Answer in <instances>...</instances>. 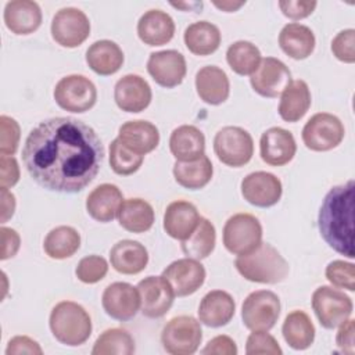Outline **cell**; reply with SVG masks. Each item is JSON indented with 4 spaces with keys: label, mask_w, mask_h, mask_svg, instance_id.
Masks as SVG:
<instances>
[{
    "label": "cell",
    "mask_w": 355,
    "mask_h": 355,
    "mask_svg": "<svg viewBox=\"0 0 355 355\" xmlns=\"http://www.w3.org/2000/svg\"><path fill=\"white\" fill-rule=\"evenodd\" d=\"M161 276L169 283L175 297H187L204 284L207 273L198 259L186 257L169 263Z\"/></svg>",
    "instance_id": "cell-13"
},
{
    "label": "cell",
    "mask_w": 355,
    "mask_h": 355,
    "mask_svg": "<svg viewBox=\"0 0 355 355\" xmlns=\"http://www.w3.org/2000/svg\"><path fill=\"white\" fill-rule=\"evenodd\" d=\"M90 35L87 15L75 7H65L55 12L51 21V36L62 47L80 46Z\"/></svg>",
    "instance_id": "cell-12"
},
{
    "label": "cell",
    "mask_w": 355,
    "mask_h": 355,
    "mask_svg": "<svg viewBox=\"0 0 355 355\" xmlns=\"http://www.w3.org/2000/svg\"><path fill=\"white\" fill-rule=\"evenodd\" d=\"M135 352V340L123 329H108L103 331L92 349L93 355H130Z\"/></svg>",
    "instance_id": "cell-40"
},
{
    "label": "cell",
    "mask_w": 355,
    "mask_h": 355,
    "mask_svg": "<svg viewBox=\"0 0 355 355\" xmlns=\"http://www.w3.org/2000/svg\"><path fill=\"white\" fill-rule=\"evenodd\" d=\"M202 340L200 320L189 315L172 318L162 329L161 343L171 355H191Z\"/></svg>",
    "instance_id": "cell-5"
},
{
    "label": "cell",
    "mask_w": 355,
    "mask_h": 355,
    "mask_svg": "<svg viewBox=\"0 0 355 355\" xmlns=\"http://www.w3.org/2000/svg\"><path fill=\"white\" fill-rule=\"evenodd\" d=\"M315 35L306 25L291 22L279 33V46L290 58L305 60L315 50Z\"/></svg>",
    "instance_id": "cell-31"
},
{
    "label": "cell",
    "mask_w": 355,
    "mask_h": 355,
    "mask_svg": "<svg viewBox=\"0 0 355 355\" xmlns=\"http://www.w3.org/2000/svg\"><path fill=\"white\" fill-rule=\"evenodd\" d=\"M204 355H236L237 345L229 336H216L207 343L201 351Z\"/></svg>",
    "instance_id": "cell-50"
},
{
    "label": "cell",
    "mask_w": 355,
    "mask_h": 355,
    "mask_svg": "<svg viewBox=\"0 0 355 355\" xmlns=\"http://www.w3.org/2000/svg\"><path fill=\"white\" fill-rule=\"evenodd\" d=\"M220 31L208 21H197L184 31L183 40L190 53L196 55H209L220 46Z\"/></svg>",
    "instance_id": "cell-34"
},
{
    "label": "cell",
    "mask_w": 355,
    "mask_h": 355,
    "mask_svg": "<svg viewBox=\"0 0 355 355\" xmlns=\"http://www.w3.org/2000/svg\"><path fill=\"white\" fill-rule=\"evenodd\" d=\"M140 311L144 316L157 319L164 316L172 306L175 294L162 276H147L139 282Z\"/></svg>",
    "instance_id": "cell-17"
},
{
    "label": "cell",
    "mask_w": 355,
    "mask_h": 355,
    "mask_svg": "<svg viewBox=\"0 0 355 355\" xmlns=\"http://www.w3.org/2000/svg\"><path fill=\"white\" fill-rule=\"evenodd\" d=\"M103 143L87 123L55 116L42 121L28 135L22 161L31 178L57 193L82 191L98 173Z\"/></svg>",
    "instance_id": "cell-1"
},
{
    "label": "cell",
    "mask_w": 355,
    "mask_h": 355,
    "mask_svg": "<svg viewBox=\"0 0 355 355\" xmlns=\"http://www.w3.org/2000/svg\"><path fill=\"white\" fill-rule=\"evenodd\" d=\"M154 209L143 198L125 200L118 212L119 225L130 233H144L154 225Z\"/></svg>",
    "instance_id": "cell-35"
},
{
    "label": "cell",
    "mask_w": 355,
    "mask_h": 355,
    "mask_svg": "<svg viewBox=\"0 0 355 355\" xmlns=\"http://www.w3.org/2000/svg\"><path fill=\"white\" fill-rule=\"evenodd\" d=\"M123 51L112 40H97L86 51L89 68L101 76H110L118 72L123 64Z\"/></svg>",
    "instance_id": "cell-30"
},
{
    "label": "cell",
    "mask_w": 355,
    "mask_h": 355,
    "mask_svg": "<svg viewBox=\"0 0 355 355\" xmlns=\"http://www.w3.org/2000/svg\"><path fill=\"white\" fill-rule=\"evenodd\" d=\"M169 150L176 161H194L205 154L204 133L193 125L178 126L171 133Z\"/></svg>",
    "instance_id": "cell-29"
},
{
    "label": "cell",
    "mask_w": 355,
    "mask_h": 355,
    "mask_svg": "<svg viewBox=\"0 0 355 355\" xmlns=\"http://www.w3.org/2000/svg\"><path fill=\"white\" fill-rule=\"evenodd\" d=\"M312 309L324 329H336L352 315V300L341 290L320 286L312 294Z\"/></svg>",
    "instance_id": "cell-9"
},
{
    "label": "cell",
    "mask_w": 355,
    "mask_h": 355,
    "mask_svg": "<svg viewBox=\"0 0 355 355\" xmlns=\"http://www.w3.org/2000/svg\"><path fill=\"white\" fill-rule=\"evenodd\" d=\"M318 3L315 0H282L279 1V7L282 10V12L290 18V19H302L309 17L315 8H316Z\"/></svg>",
    "instance_id": "cell-47"
},
{
    "label": "cell",
    "mask_w": 355,
    "mask_h": 355,
    "mask_svg": "<svg viewBox=\"0 0 355 355\" xmlns=\"http://www.w3.org/2000/svg\"><path fill=\"white\" fill-rule=\"evenodd\" d=\"M290 82L291 72L288 67L275 57L262 58L259 67L250 78L252 90L268 98L280 96L283 90L290 85Z\"/></svg>",
    "instance_id": "cell-14"
},
{
    "label": "cell",
    "mask_w": 355,
    "mask_h": 355,
    "mask_svg": "<svg viewBox=\"0 0 355 355\" xmlns=\"http://www.w3.org/2000/svg\"><path fill=\"white\" fill-rule=\"evenodd\" d=\"M338 331L336 336V344L338 349L344 354L354 355L355 352V344H354V319H347L338 326Z\"/></svg>",
    "instance_id": "cell-51"
},
{
    "label": "cell",
    "mask_w": 355,
    "mask_h": 355,
    "mask_svg": "<svg viewBox=\"0 0 355 355\" xmlns=\"http://www.w3.org/2000/svg\"><path fill=\"white\" fill-rule=\"evenodd\" d=\"M108 272L107 261L100 255H89L78 262L75 269L76 277L86 284H94L105 277Z\"/></svg>",
    "instance_id": "cell-42"
},
{
    "label": "cell",
    "mask_w": 355,
    "mask_h": 355,
    "mask_svg": "<svg viewBox=\"0 0 355 355\" xmlns=\"http://www.w3.org/2000/svg\"><path fill=\"white\" fill-rule=\"evenodd\" d=\"M111 266L122 275H137L148 263L147 248L135 240H121L110 251Z\"/></svg>",
    "instance_id": "cell-28"
},
{
    "label": "cell",
    "mask_w": 355,
    "mask_h": 355,
    "mask_svg": "<svg viewBox=\"0 0 355 355\" xmlns=\"http://www.w3.org/2000/svg\"><path fill=\"white\" fill-rule=\"evenodd\" d=\"M196 90L198 97L211 105L225 103L230 93V83L226 72L216 65L202 67L196 73Z\"/></svg>",
    "instance_id": "cell-26"
},
{
    "label": "cell",
    "mask_w": 355,
    "mask_h": 355,
    "mask_svg": "<svg viewBox=\"0 0 355 355\" xmlns=\"http://www.w3.org/2000/svg\"><path fill=\"white\" fill-rule=\"evenodd\" d=\"M80 247V234L72 226H57L51 229L43 241L44 252L53 259L72 257Z\"/></svg>",
    "instance_id": "cell-37"
},
{
    "label": "cell",
    "mask_w": 355,
    "mask_h": 355,
    "mask_svg": "<svg viewBox=\"0 0 355 355\" xmlns=\"http://www.w3.org/2000/svg\"><path fill=\"white\" fill-rule=\"evenodd\" d=\"M262 243V226L259 220L245 212L234 214L223 226V245L234 255H244Z\"/></svg>",
    "instance_id": "cell-6"
},
{
    "label": "cell",
    "mask_w": 355,
    "mask_h": 355,
    "mask_svg": "<svg viewBox=\"0 0 355 355\" xmlns=\"http://www.w3.org/2000/svg\"><path fill=\"white\" fill-rule=\"evenodd\" d=\"M147 72L157 85L172 89L179 86L186 76V60L183 54L176 50L155 51L148 57Z\"/></svg>",
    "instance_id": "cell-18"
},
{
    "label": "cell",
    "mask_w": 355,
    "mask_h": 355,
    "mask_svg": "<svg viewBox=\"0 0 355 355\" xmlns=\"http://www.w3.org/2000/svg\"><path fill=\"white\" fill-rule=\"evenodd\" d=\"M19 180V166L12 155L0 157V187L10 189Z\"/></svg>",
    "instance_id": "cell-49"
},
{
    "label": "cell",
    "mask_w": 355,
    "mask_h": 355,
    "mask_svg": "<svg viewBox=\"0 0 355 355\" xmlns=\"http://www.w3.org/2000/svg\"><path fill=\"white\" fill-rule=\"evenodd\" d=\"M137 35L147 46H162L172 40L175 22L172 17L162 10H148L137 22Z\"/></svg>",
    "instance_id": "cell-25"
},
{
    "label": "cell",
    "mask_w": 355,
    "mask_h": 355,
    "mask_svg": "<svg viewBox=\"0 0 355 355\" xmlns=\"http://www.w3.org/2000/svg\"><path fill=\"white\" fill-rule=\"evenodd\" d=\"M282 348L277 340L268 331H252L245 344L247 355H282Z\"/></svg>",
    "instance_id": "cell-45"
},
{
    "label": "cell",
    "mask_w": 355,
    "mask_h": 355,
    "mask_svg": "<svg viewBox=\"0 0 355 355\" xmlns=\"http://www.w3.org/2000/svg\"><path fill=\"white\" fill-rule=\"evenodd\" d=\"M172 172L179 186L187 190H200L212 179L214 166L211 159L204 154L194 161H176Z\"/></svg>",
    "instance_id": "cell-33"
},
{
    "label": "cell",
    "mask_w": 355,
    "mask_h": 355,
    "mask_svg": "<svg viewBox=\"0 0 355 355\" xmlns=\"http://www.w3.org/2000/svg\"><path fill=\"white\" fill-rule=\"evenodd\" d=\"M172 6L173 7H176V8H183V10H186V8H196V7H200L201 8V6H202V3H191V4H186V3H172Z\"/></svg>",
    "instance_id": "cell-55"
},
{
    "label": "cell",
    "mask_w": 355,
    "mask_h": 355,
    "mask_svg": "<svg viewBox=\"0 0 355 355\" xmlns=\"http://www.w3.org/2000/svg\"><path fill=\"white\" fill-rule=\"evenodd\" d=\"M21 354H31V355H42L43 349L40 348L39 343L28 336H15L12 337L6 348V355H21Z\"/></svg>",
    "instance_id": "cell-48"
},
{
    "label": "cell",
    "mask_w": 355,
    "mask_h": 355,
    "mask_svg": "<svg viewBox=\"0 0 355 355\" xmlns=\"http://www.w3.org/2000/svg\"><path fill=\"white\" fill-rule=\"evenodd\" d=\"M245 1H239V3H234V1H214V6L218 7L219 10L225 11V12H233V11H237L241 6H244Z\"/></svg>",
    "instance_id": "cell-54"
},
{
    "label": "cell",
    "mask_w": 355,
    "mask_h": 355,
    "mask_svg": "<svg viewBox=\"0 0 355 355\" xmlns=\"http://www.w3.org/2000/svg\"><path fill=\"white\" fill-rule=\"evenodd\" d=\"M284 341L297 351L306 349L315 340V326L304 311L290 312L282 327Z\"/></svg>",
    "instance_id": "cell-36"
},
{
    "label": "cell",
    "mask_w": 355,
    "mask_h": 355,
    "mask_svg": "<svg viewBox=\"0 0 355 355\" xmlns=\"http://www.w3.org/2000/svg\"><path fill=\"white\" fill-rule=\"evenodd\" d=\"M118 139L130 151L146 155L159 144V132L154 123L144 119H136L121 125Z\"/></svg>",
    "instance_id": "cell-21"
},
{
    "label": "cell",
    "mask_w": 355,
    "mask_h": 355,
    "mask_svg": "<svg viewBox=\"0 0 355 355\" xmlns=\"http://www.w3.org/2000/svg\"><path fill=\"white\" fill-rule=\"evenodd\" d=\"M49 324L54 338L68 347L85 344L93 329L86 309L73 301L58 302L50 313Z\"/></svg>",
    "instance_id": "cell-4"
},
{
    "label": "cell",
    "mask_w": 355,
    "mask_h": 355,
    "mask_svg": "<svg viewBox=\"0 0 355 355\" xmlns=\"http://www.w3.org/2000/svg\"><path fill=\"white\" fill-rule=\"evenodd\" d=\"M216 241V232L214 225L207 219L201 218L194 232L182 241V251L186 257L194 259H204L215 248Z\"/></svg>",
    "instance_id": "cell-39"
},
{
    "label": "cell",
    "mask_w": 355,
    "mask_h": 355,
    "mask_svg": "<svg viewBox=\"0 0 355 355\" xmlns=\"http://www.w3.org/2000/svg\"><path fill=\"white\" fill-rule=\"evenodd\" d=\"M0 196H1V223H6L15 211V197L8 189L1 187L0 189Z\"/></svg>",
    "instance_id": "cell-53"
},
{
    "label": "cell",
    "mask_w": 355,
    "mask_h": 355,
    "mask_svg": "<svg viewBox=\"0 0 355 355\" xmlns=\"http://www.w3.org/2000/svg\"><path fill=\"white\" fill-rule=\"evenodd\" d=\"M343 122L333 114L318 112L302 128V141L312 151H329L336 148L344 139Z\"/></svg>",
    "instance_id": "cell-11"
},
{
    "label": "cell",
    "mask_w": 355,
    "mask_h": 355,
    "mask_svg": "<svg viewBox=\"0 0 355 355\" xmlns=\"http://www.w3.org/2000/svg\"><path fill=\"white\" fill-rule=\"evenodd\" d=\"M280 316V300L270 290H257L247 295L241 306L244 326L251 331L270 330Z\"/></svg>",
    "instance_id": "cell-10"
},
{
    "label": "cell",
    "mask_w": 355,
    "mask_h": 355,
    "mask_svg": "<svg viewBox=\"0 0 355 355\" xmlns=\"http://www.w3.org/2000/svg\"><path fill=\"white\" fill-rule=\"evenodd\" d=\"M234 266L248 282L262 284L280 283L287 277L290 270L288 262L269 243H261L251 252L239 255Z\"/></svg>",
    "instance_id": "cell-3"
},
{
    "label": "cell",
    "mask_w": 355,
    "mask_h": 355,
    "mask_svg": "<svg viewBox=\"0 0 355 355\" xmlns=\"http://www.w3.org/2000/svg\"><path fill=\"white\" fill-rule=\"evenodd\" d=\"M259 49L247 40L232 43L226 51V61L233 72L241 76L252 75L261 62Z\"/></svg>",
    "instance_id": "cell-38"
},
{
    "label": "cell",
    "mask_w": 355,
    "mask_h": 355,
    "mask_svg": "<svg viewBox=\"0 0 355 355\" xmlns=\"http://www.w3.org/2000/svg\"><path fill=\"white\" fill-rule=\"evenodd\" d=\"M123 202L122 191L118 186L103 183L94 187L86 198V211L97 222H111L121 209Z\"/></svg>",
    "instance_id": "cell-23"
},
{
    "label": "cell",
    "mask_w": 355,
    "mask_h": 355,
    "mask_svg": "<svg viewBox=\"0 0 355 355\" xmlns=\"http://www.w3.org/2000/svg\"><path fill=\"white\" fill-rule=\"evenodd\" d=\"M101 305L108 316L126 322L135 318L140 309L139 290L125 282L111 283L103 291Z\"/></svg>",
    "instance_id": "cell-15"
},
{
    "label": "cell",
    "mask_w": 355,
    "mask_h": 355,
    "mask_svg": "<svg viewBox=\"0 0 355 355\" xmlns=\"http://www.w3.org/2000/svg\"><path fill=\"white\" fill-rule=\"evenodd\" d=\"M21 129L18 122L7 115L0 116V153L12 155L18 150Z\"/></svg>",
    "instance_id": "cell-44"
},
{
    "label": "cell",
    "mask_w": 355,
    "mask_h": 355,
    "mask_svg": "<svg viewBox=\"0 0 355 355\" xmlns=\"http://www.w3.org/2000/svg\"><path fill=\"white\" fill-rule=\"evenodd\" d=\"M282 193L280 179L270 172L257 171L241 180V196L247 202L259 208H269L277 204Z\"/></svg>",
    "instance_id": "cell-16"
},
{
    "label": "cell",
    "mask_w": 355,
    "mask_h": 355,
    "mask_svg": "<svg viewBox=\"0 0 355 355\" xmlns=\"http://www.w3.org/2000/svg\"><path fill=\"white\" fill-rule=\"evenodd\" d=\"M151 87L148 82L135 73L122 76L114 87V100L125 112H141L151 103Z\"/></svg>",
    "instance_id": "cell-19"
},
{
    "label": "cell",
    "mask_w": 355,
    "mask_h": 355,
    "mask_svg": "<svg viewBox=\"0 0 355 355\" xmlns=\"http://www.w3.org/2000/svg\"><path fill=\"white\" fill-rule=\"evenodd\" d=\"M143 159H144V155L136 154V153L130 151L129 148H126L119 141L118 137L111 141V144H110V165H111V169L116 175L129 176V175L137 172L143 164Z\"/></svg>",
    "instance_id": "cell-41"
},
{
    "label": "cell",
    "mask_w": 355,
    "mask_h": 355,
    "mask_svg": "<svg viewBox=\"0 0 355 355\" xmlns=\"http://www.w3.org/2000/svg\"><path fill=\"white\" fill-rule=\"evenodd\" d=\"M279 115L286 122L300 121L309 110L312 98L311 90L305 80H291L290 85L280 94Z\"/></svg>",
    "instance_id": "cell-32"
},
{
    "label": "cell",
    "mask_w": 355,
    "mask_h": 355,
    "mask_svg": "<svg viewBox=\"0 0 355 355\" xmlns=\"http://www.w3.org/2000/svg\"><path fill=\"white\" fill-rule=\"evenodd\" d=\"M0 236H1V261H6L8 258H12L21 245V239L17 230L11 227L1 226L0 229Z\"/></svg>",
    "instance_id": "cell-52"
},
{
    "label": "cell",
    "mask_w": 355,
    "mask_h": 355,
    "mask_svg": "<svg viewBox=\"0 0 355 355\" xmlns=\"http://www.w3.org/2000/svg\"><path fill=\"white\" fill-rule=\"evenodd\" d=\"M333 55L345 62L354 64L355 61V31L352 28L338 32L331 40Z\"/></svg>",
    "instance_id": "cell-46"
},
{
    "label": "cell",
    "mask_w": 355,
    "mask_h": 355,
    "mask_svg": "<svg viewBox=\"0 0 355 355\" xmlns=\"http://www.w3.org/2000/svg\"><path fill=\"white\" fill-rule=\"evenodd\" d=\"M326 279L337 288H345L348 291L355 290V265L341 259L331 261L326 266Z\"/></svg>",
    "instance_id": "cell-43"
},
{
    "label": "cell",
    "mask_w": 355,
    "mask_h": 355,
    "mask_svg": "<svg viewBox=\"0 0 355 355\" xmlns=\"http://www.w3.org/2000/svg\"><path fill=\"white\" fill-rule=\"evenodd\" d=\"M4 24L15 35H29L42 24V10L32 0H12L4 7Z\"/></svg>",
    "instance_id": "cell-27"
},
{
    "label": "cell",
    "mask_w": 355,
    "mask_h": 355,
    "mask_svg": "<svg viewBox=\"0 0 355 355\" xmlns=\"http://www.w3.org/2000/svg\"><path fill=\"white\" fill-rule=\"evenodd\" d=\"M354 180L334 186L324 196L318 215L322 239L336 252L352 259L354 251Z\"/></svg>",
    "instance_id": "cell-2"
},
{
    "label": "cell",
    "mask_w": 355,
    "mask_h": 355,
    "mask_svg": "<svg viewBox=\"0 0 355 355\" xmlns=\"http://www.w3.org/2000/svg\"><path fill=\"white\" fill-rule=\"evenodd\" d=\"M236 302L233 297L223 290L207 293L198 305V320L208 327H222L234 316Z\"/></svg>",
    "instance_id": "cell-24"
},
{
    "label": "cell",
    "mask_w": 355,
    "mask_h": 355,
    "mask_svg": "<svg viewBox=\"0 0 355 355\" xmlns=\"http://www.w3.org/2000/svg\"><path fill=\"white\" fill-rule=\"evenodd\" d=\"M201 216L194 204L178 200L171 202L164 214V230L176 240H186L197 227Z\"/></svg>",
    "instance_id": "cell-22"
},
{
    "label": "cell",
    "mask_w": 355,
    "mask_h": 355,
    "mask_svg": "<svg viewBox=\"0 0 355 355\" xmlns=\"http://www.w3.org/2000/svg\"><path fill=\"white\" fill-rule=\"evenodd\" d=\"M54 100L65 111L82 114L94 107L97 89L94 83L83 75H68L61 78L54 87Z\"/></svg>",
    "instance_id": "cell-8"
},
{
    "label": "cell",
    "mask_w": 355,
    "mask_h": 355,
    "mask_svg": "<svg viewBox=\"0 0 355 355\" xmlns=\"http://www.w3.org/2000/svg\"><path fill=\"white\" fill-rule=\"evenodd\" d=\"M297 151L295 139L291 132L273 126L265 130L259 140V153L263 162L272 166L288 164Z\"/></svg>",
    "instance_id": "cell-20"
},
{
    "label": "cell",
    "mask_w": 355,
    "mask_h": 355,
    "mask_svg": "<svg viewBox=\"0 0 355 355\" xmlns=\"http://www.w3.org/2000/svg\"><path fill=\"white\" fill-rule=\"evenodd\" d=\"M214 151L222 164L240 168L252 158L254 141L245 129L240 126H225L214 137Z\"/></svg>",
    "instance_id": "cell-7"
}]
</instances>
